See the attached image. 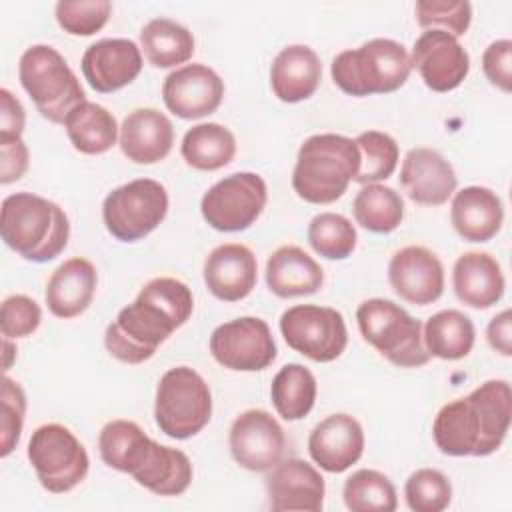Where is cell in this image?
Here are the masks:
<instances>
[{"label":"cell","instance_id":"1","mask_svg":"<svg viewBox=\"0 0 512 512\" xmlns=\"http://www.w3.org/2000/svg\"><path fill=\"white\" fill-rule=\"evenodd\" d=\"M192 310L194 298L184 282L172 276L152 278L136 300L124 306L116 320L108 324L104 346L110 356L124 364H142L156 354L174 330L188 322Z\"/></svg>","mask_w":512,"mask_h":512},{"label":"cell","instance_id":"2","mask_svg":"<svg viewBox=\"0 0 512 512\" xmlns=\"http://www.w3.org/2000/svg\"><path fill=\"white\" fill-rule=\"evenodd\" d=\"M510 416V384L506 380H486L468 396L456 398L438 410L432 436L442 454L490 456L502 446Z\"/></svg>","mask_w":512,"mask_h":512},{"label":"cell","instance_id":"3","mask_svg":"<svg viewBox=\"0 0 512 512\" xmlns=\"http://www.w3.org/2000/svg\"><path fill=\"white\" fill-rule=\"evenodd\" d=\"M0 232L4 244L24 260L50 262L64 252L70 222L56 202L32 192H16L2 202Z\"/></svg>","mask_w":512,"mask_h":512},{"label":"cell","instance_id":"4","mask_svg":"<svg viewBox=\"0 0 512 512\" xmlns=\"http://www.w3.org/2000/svg\"><path fill=\"white\" fill-rule=\"evenodd\" d=\"M360 168V152L342 134H314L298 150L292 172L294 192L310 204H332L344 196Z\"/></svg>","mask_w":512,"mask_h":512},{"label":"cell","instance_id":"5","mask_svg":"<svg viewBox=\"0 0 512 512\" xmlns=\"http://www.w3.org/2000/svg\"><path fill=\"white\" fill-rule=\"evenodd\" d=\"M410 72L406 46L392 38H372L358 48L342 50L330 64L334 84L358 98L396 92L406 84Z\"/></svg>","mask_w":512,"mask_h":512},{"label":"cell","instance_id":"6","mask_svg":"<svg viewBox=\"0 0 512 512\" xmlns=\"http://www.w3.org/2000/svg\"><path fill=\"white\" fill-rule=\"evenodd\" d=\"M18 78L36 110L52 124H64L70 110L86 100L74 70L48 44H34L22 52Z\"/></svg>","mask_w":512,"mask_h":512},{"label":"cell","instance_id":"7","mask_svg":"<svg viewBox=\"0 0 512 512\" xmlns=\"http://www.w3.org/2000/svg\"><path fill=\"white\" fill-rule=\"evenodd\" d=\"M356 324L362 338L394 366L418 368L430 360L424 348L420 320H414L392 300H364L356 310Z\"/></svg>","mask_w":512,"mask_h":512},{"label":"cell","instance_id":"8","mask_svg":"<svg viewBox=\"0 0 512 512\" xmlns=\"http://www.w3.org/2000/svg\"><path fill=\"white\" fill-rule=\"evenodd\" d=\"M212 418V392L206 380L188 366L162 374L156 388L154 420L174 440L196 436Z\"/></svg>","mask_w":512,"mask_h":512},{"label":"cell","instance_id":"9","mask_svg":"<svg viewBox=\"0 0 512 512\" xmlns=\"http://www.w3.org/2000/svg\"><path fill=\"white\" fill-rule=\"evenodd\" d=\"M168 212V192L152 178L114 188L102 202L106 230L120 242H138L154 232Z\"/></svg>","mask_w":512,"mask_h":512},{"label":"cell","instance_id":"10","mask_svg":"<svg viewBox=\"0 0 512 512\" xmlns=\"http://www.w3.org/2000/svg\"><path fill=\"white\" fill-rule=\"evenodd\" d=\"M26 454L38 482L52 494H64L76 488L90 468L86 448L62 424L38 426L30 436Z\"/></svg>","mask_w":512,"mask_h":512},{"label":"cell","instance_id":"11","mask_svg":"<svg viewBox=\"0 0 512 512\" xmlns=\"http://www.w3.org/2000/svg\"><path fill=\"white\" fill-rule=\"evenodd\" d=\"M268 188L256 172L224 176L200 200L202 218L218 232H242L264 212Z\"/></svg>","mask_w":512,"mask_h":512},{"label":"cell","instance_id":"12","mask_svg":"<svg viewBox=\"0 0 512 512\" xmlns=\"http://www.w3.org/2000/svg\"><path fill=\"white\" fill-rule=\"evenodd\" d=\"M280 332L292 350L314 362L336 360L348 344L344 316L330 306L296 304L284 310Z\"/></svg>","mask_w":512,"mask_h":512},{"label":"cell","instance_id":"13","mask_svg":"<svg viewBox=\"0 0 512 512\" xmlns=\"http://www.w3.org/2000/svg\"><path fill=\"white\" fill-rule=\"evenodd\" d=\"M276 352L270 326L256 316L224 322L210 334V354L228 370L260 372L276 360Z\"/></svg>","mask_w":512,"mask_h":512},{"label":"cell","instance_id":"14","mask_svg":"<svg viewBox=\"0 0 512 512\" xmlns=\"http://www.w3.org/2000/svg\"><path fill=\"white\" fill-rule=\"evenodd\" d=\"M228 444L236 464L250 472H268L282 460L286 436L270 412L250 408L232 422Z\"/></svg>","mask_w":512,"mask_h":512},{"label":"cell","instance_id":"15","mask_svg":"<svg viewBox=\"0 0 512 512\" xmlns=\"http://www.w3.org/2000/svg\"><path fill=\"white\" fill-rule=\"evenodd\" d=\"M410 64L434 92H450L458 88L470 72V56L466 48L456 36L444 30L422 32L414 42Z\"/></svg>","mask_w":512,"mask_h":512},{"label":"cell","instance_id":"16","mask_svg":"<svg viewBox=\"0 0 512 512\" xmlns=\"http://www.w3.org/2000/svg\"><path fill=\"white\" fill-rule=\"evenodd\" d=\"M222 98V78L210 66L200 62L172 70L162 84V100L166 108L184 120H198L216 112Z\"/></svg>","mask_w":512,"mask_h":512},{"label":"cell","instance_id":"17","mask_svg":"<svg viewBox=\"0 0 512 512\" xmlns=\"http://www.w3.org/2000/svg\"><path fill=\"white\" fill-rule=\"evenodd\" d=\"M388 282L404 302L426 306L444 292V266L432 250L404 246L390 258Z\"/></svg>","mask_w":512,"mask_h":512},{"label":"cell","instance_id":"18","mask_svg":"<svg viewBox=\"0 0 512 512\" xmlns=\"http://www.w3.org/2000/svg\"><path fill=\"white\" fill-rule=\"evenodd\" d=\"M80 66L92 90L110 94L136 80L142 70V52L128 38H102L84 50Z\"/></svg>","mask_w":512,"mask_h":512},{"label":"cell","instance_id":"19","mask_svg":"<svg viewBox=\"0 0 512 512\" xmlns=\"http://www.w3.org/2000/svg\"><path fill=\"white\" fill-rule=\"evenodd\" d=\"M324 492L322 474L302 458L280 460L266 478L268 506L274 512H320Z\"/></svg>","mask_w":512,"mask_h":512},{"label":"cell","instance_id":"20","mask_svg":"<svg viewBox=\"0 0 512 512\" xmlns=\"http://www.w3.org/2000/svg\"><path fill=\"white\" fill-rule=\"evenodd\" d=\"M400 184L408 198L422 206H440L456 192L458 178L452 164L432 148H412L400 166Z\"/></svg>","mask_w":512,"mask_h":512},{"label":"cell","instance_id":"21","mask_svg":"<svg viewBox=\"0 0 512 512\" xmlns=\"http://www.w3.org/2000/svg\"><path fill=\"white\" fill-rule=\"evenodd\" d=\"M308 452L322 470L340 474L360 460L364 452V430L350 414H330L312 428Z\"/></svg>","mask_w":512,"mask_h":512},{"label":"cell","instance_id":"22","mask_svg":"<svg viewBox=\"0 0 512 512\" xmlns=\"http://www.w3.org/2000/svg\"><path fill=\"white\" fill-rule=\"evenodd\" d=\"M204 284L222 302L246 298L258 280L254 252L238 242L216 246L204 260Z\"/></svg>","mask_w":512,"mask_h":512},{"label":"cell","instance_id":"23","mask_svg":"<svg viewBox=\"0 0 512 512\" xmlns=\"http://www.w3.org/2000/svg\"><path fill=\"white\" fill-rule=\"evenodd\" d=\"M118 144L130 162L156 164L172 150L174 126L156 108H136L122 120Z\"/></svg>","mask_w":512,"mask_h":512},{"label":"cell","instance_id":"24","mask_svg":"<svg viewBox=\"0 0 512 512\" xmlns=\"http://www.w3.org/2000/svg\"><path fill=\"white\" fill-rule=\"evenodd\" d=\"M98 272L88 258L74 256L62 262L48 278L44 300L56 318H76L92 304Z\"/></svg>","mask_w":512,"mask_h":512},{"label":"cell","instance_id":"25","mask_svg":"<svg viewBox=\"0 0 512 512\" xmlns=\"http://www.w3.org/2000/svg\"><path fill=\"white\" fill-rule=\"evenodd\" d=\"M450 222L462 240L488 242L502 228V200L486 186H466L452 198Z\"/></svg>","mask_w":512,"mask_h":512},{"label":"cell","instance_id":"26","mask_svg":"<svg viewBox=\"0 0 512 512\" xmlns=\"http://www.w3.org/2000/svg\"><path fill=\"white\" fill-rule=\"evenodd\" d=\"M452 286L456 298L476 310L494 306L504 296V274L488 252H464L452 268Z\"/></svg>","mask_w":512,"mask_h":512},{"label":"cell","instance_id":"27","mask_svg":"<svg viewBox=\"0 0 512 512\" xmlns=\"http://www.w3.org/2000/svg\"><path fill=\"white\" fill-rule=\"evenodd\" d=\"M322 64L306 44L282 48L270 66V86L278 100L294 104L308 100L320 86Z\"/></svg>","mask_w":512,"mask_h":512},{"label":"cell","instance_id":"28","mask_svg":"<svg viewBox=\"0 0 512 512\" xmlns=\"http://www.w3.org/2000/svg\"><path fill=\"white\" fill-rule=\"evenodd\" d=\"M322 282V266L300 246H280L266 260V284L278 298L314 294L322 288Z\"/></svg>","mask_w":512,"mask_h":512},{"label":"cell","instance_id":"29","mask_svg":"<svg viewBox=\"0 0 512 512\" xmlns=\"http://www.w3.org/2000/svg\"><path fill=\"white\" fill-rule=\"evenodd\" d=\"M154 440L132 420H110L98 434V452L106 466L134 476L150 454Z\"/></svg>","mask_w":512,"mask_h":512},{"label":"cell","instance_id":"30","mask_svg":"<svg viewBox=\"0 0 512 512\" xmlns=\"http://www.w3.org/2000/svg\"><path fill=\"white\" fill-rule=\"evenodd\" d=\"M64 128L70 144L88 156L108 152L120 136V128L112 112L90 100H84L70 110L64 120Z\"/></svg>","mask_w":512,"mask_h":512},{"label":"cell","instance_id":"31","mask_svg":"<svg viewBox=\"0 0 512 512\" xmlns=\"http://www.w3.org/2000/svg\"><path fill=\"white\" fill-rule=\"evenodd\" d=\"M192 474V462L182 450L154 440L148 458L132 478L158 496H180L188 490Z\"/></svg>","mask_w":512,"mask_h":512},{"label":"cell","instance_id":"32","mask_svg":"<svg viewBox=\"0 0 512 512\" xmlns=\"http://www.w3.org/2000/svg\"><path fill=\"white\" fill-rule=\"evenodd\" d=\"M422 340L430 356L450 362L462 360L474 348V322L460 310H440L426 320Z\"/></svg>","mask_w":512,"mask_h":512},{"label":"cell","instance_id":"33","mask_svg":"<svg viewBox=\"0 0 512 512\" xmlns=\"http://www.w3.org/2000/svg\"><path fill=\"white\" fill-rule=\"evenodd\" d=\"M180 154L190 168L214 172L232 162L236 154V138L222 124H196L186 130L180 144Z\"/></svg>","mask_w":512,"mask_h":512},{"label":"cell","instance_id":"34","mask_svg":"<svg viewBox=\"0 0 512 512\" xmlns=\"http://www.w3.org/2000/svg\"><path fill=\"white\" fill-rule=\"evenodd\" d=\"M140 46L146 60L156 68H174L194 54L192 32L176 20L152 18L140 30Z\"/></svg>","mask_w":512,"mask_h":512},{"label":"cell","instance_id":"35","mask_svg":"<svg viewBox=\"0 0 512 512\" xmlns=\"http://www.w3.org/2000/svg\"><path fill=\"white\" fill-rule=\"evenodd\" d=\"M318 384L314 374L298 362L282 366L272 378L270 398L278 412L288 422L302 420L310 414L316 402Z\"/></svg>","mask_w":512,"mask_h":512},{"label":"cell","instance_id":"36","mask_svg":"<svg viewBox=\"0 0 512 512\" xmlns=\"http://www.w3.org/2000/svg\"><path fill=\"white\" fill-rule=\"evenodd\" d=\"M352 212L356 224L368 232L388 234L404 220V200L390 186L380 182L364 184L352 202Z\"/></svg>","mask_w":512,"mask_h":512},{"label":"cell","instance_id":"37","mask_svg":"<svg viewBox=\"0 0 512 512\" xmlns=\"http://www.w3.org/2000/svg\"><path fill=\"white\" fill-rule=\"evenodd\" d=\"M342 496L352 512H394L398 506L396 488L390 478L372 468L352 472L344 482Z\"/></svg>","mask_w":512,"mask_h":512},{"label":"cell","instance_id":"38","mask_svg":"<svg viewBox=\"0 0 512 512\" xmlns=\"http://www.w3.org/2000/svg\"><path fill=\"white\" fill-rule=\"evenodd\" d=\"M308 244L316 254L328 260H344L356 248L354 224L336 212H320L308 224Z\"/></svg>","mask_w":512,"mask_h":512},{"label":"cell","instance_id":"39","mask_svg":"<svg viewBox=\"0 0 512 512\" xmlns=\"http://www.w3.org/2000/svg\"><path fill=\"white\" fill-rule=\"evenodd\" d=\"M360 152V168L354 176L358 184H374L394 174L398 166V144L396 140L380 130H366L354 138Z\"/></svg>","mask_w":512,"mask_h":512},{"label":"cell","instance_id":"40","mask_svg":"<svg viewBox=\"0 0 512 512\" xmlns=\"http://www.w3.org/2000/svg\"><path fill=\"white\" fill-rule=\"evenodd\" d=\"M404 498L414 512H440L450 506L452 484L440 470L420 468L408 476Z\"/></svg>","mask_w":512,"mask_h":512},{"label":"cell","instance_id":"41","mask_svg":"<svg viewBox=\"0 0 512 512\" xmlns=\"http://www.w3.org/2000/svg\"><path fill=\"white\" fill-rule=\"evenodd\" d=\"M112 12L108 0H60L54 16L60 28L72 36H92L104 28Z\"/></svg>","mask_w":512,"mask_h":512},{"label":"cell","instance_id":"42","mask_svg":"<svg viewBox=\"0 0 512 512\" xmlns=\"http://www.w3.org/2000/svg\"><path fill=\"white\" fill-rule=\"evenodd\" d=\"M414 12L420 28L444 30L456 38L466 34L472 22V4L466 0H458V2L420 0L416 2Z\"/></svg>","mask_w":512,"mask_h":512},{"label":"cell","instance_id":"43","mask_svg":"<svg viewBox=\"0 0 512 512\" xmlns=\"http://www.w3.org/2000/svg\"><path fill=\"white\" fill-rule=\"evenodd\" d=\"M26 416V394L22 386L4 376L0 388V432H2V450L0 456L6 458L20 442L22 426Z\"/></svg>","mask_w":512,"mask_h":512},{"label":"cell","instance_id":"44","mask_svg":"<svg viewBox=\"0 0 512 512\" xmlns=\"http://www.w3.org/2000/svg\"><path fill=\"white\" fill-rule=\"evenodd\" d=\"M42 320V310L36 300L24 294H12L2 302L0 330L4 338L16 340L30 336Z\"/></svg>","mask_w":512,"mask_h":512},{"label":"cell","instance_id":"45","mask_svg":"<svg viewBox=\"0 0 512 512\" xmlns=\"http://www.w3.org/2000/svg\"><path fill=\"white\" fill-rule=\"evenodd\" d=\"M482 70L490 84L502 92L512 90V42L508 38L496 40L484 50Z\"/></svg>","mask_w":512,"mask_h":512},{"label":"cell","instance_id":"46","mask_svg":"<svg viewBox=\"0 0 512 512\" xmlns=\"http://www.w3.org/2000/svg\"><path fill=\"white\" fill-rule=\"evenodd\" d=\"M0 182L10 184L28 170V148L22 138H0Z\"/></svg>","mask_w":512,"mask_h":512},{"label":"cell","instance_id":"47","mask_svg":"<svg viewBox=\"0 0 512 512\" xmlns=\"http://www.w3.org/2000/svg\"><path fill=\"white\" fill-rule=\"evenodd\" d=\"M24 124L22 102L8 88H0V138H22Z\"/></svg>","mask_w":512,"mask_h":512},{"label":"cell","instance_id":"48","mask_svg":"<svg viewBox=\"0 0 512 512\" xmlns=\"http://www.w3.org/2000/svg\"><path fill=\"white\" fill-rule=\"evenodd\" d=\"M486 340L492 350L500 352L502 356L512 354V316L510 310H502L496 314L486 328Z\"/></svg>","mask_w":512,"mask_h":512},{"label":"cell","instance_id":"49","mask_svg":"<svg viewBox=\"0 0 512 512\" xmlns=\"http://www.w3.org/2000/svg\"><path fill=\"white\" fill-rule=\"evenodd\" d=\"M4 350H6V358H4V370L10 368L12 364V354H14V348L10 344V338H4Z\"/></svg>","mask_w":512,"mask_h":512}]
</instances>
